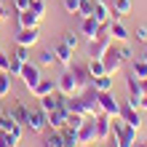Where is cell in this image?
Returning a JSON list of instances; mask_svg holds the SVG:
<instances>
[{"instance_id": "1", "label": "cell", "mask_w": 147, "mask_h": 147, "mask_svg": "<svg viewBox=\"0 0 147 147\" xmlns=\"http://www.w3.org/2000/svg\"><path fill=\"white\" fill-rule=\"evenodd\" d=\"M110 139H115L118 147H134L136 142H139V128L123 123L120 118L118 120L112 118V134H110Z\"/></svg>"}, {"instance_id": "2", "label": "cell", "mask_w": 147, "mask_h": 147, "mask_svg": "<svg viewBox=\"0 0 147 147\" xmlns=\"http://www.w3.org/2000/svg\"><path fill=\"white\" fill-rule=\"evenodd\" d=\"M78 99H80V105H83V115H99V91L94 88V86H88V88H83L80 94H78Z\"/></svg>"}, {"instance_id": "3", "label": "cell", "mask_w": 147, "mask_h": 147, "mask_svg": "<svg viewBox=\"0 0 147 147\" xmlns=\"http://www.w3.org/2000/svg\"><path fill=\"white\" fill-rule=\"evenodd\" d=\"M67 70L72 72V78H75V83H78V94H80L83 88H88L91 86V72H88V62H72Z\"/></svg>"}, {"instance_id": "4", "label": "cell", "mask_w": 147, "mask_h": 147, "mask_svg": "<svg viewBox=\"0 0 147 147\" xmlns=\"http://www.w3.org/2000/svg\"><path fill=\"white\" fill-rule=\"evenodd\" d=\"M0 131H3V134H8L16 144H19V142H22V134H24V126H19V123H16L11 112H0Z\"/></svg>"}, {"instance_id": "5", "label": "cell", "mask_w": 147, "mask_h": 147, "mask_svg": "<svg viewBox=\"0 0 147 147\" xmlns=\"http://www.w3.org/2000/svg\"><path fill=\"white\" fill-rule=\"evenodd\" d=\"M110 46H112V38L107 35V30H102L94 40H88V59H102Z\"/></svg>"}, {"instance_id": "6", "label": "cell", "mask_w": 147, "mask_h": 147, "mask_svg": "<svg viewBox=\"0 0 147 147\" xmlns=\"http://www.w3.org/2000/svg\"><path fill=\"white\" fill-rule=\"evenodd\" d=\"M102 64H105V72H107V75H115L120 67H123V59H120L118 43H112V46L105 51V56H102Z\"/></svg>"}, {"instance_id": "7", "label": "cell", "mask_w": 147, "mask_h": 147, "mask_svg": "<svg viewBox=\"0 0 147 147\" xmlns=\"http://www.w3.org/2000/svg\"><path fill=\"white\" fill-rule=\"evenodd\" d=\"M19 78L24 80V86H27V91H32L38 86V80H40V64L38 62H24V67H22V72H19Z\"/></svg>"}, {"instance_id": "8", "label": "cell", "mask_w": 147, "mask_h": 147, "mask_svg": "<svg viewBox=\"0 0 147 147\" xmlns=\"http://www.w3.org/2000/svg\"><path fill=\"white\" fill-rule=\"evenodd\" d=\"M94 131H96V142H107L112 134V118L105 115V112L94 115Z\"/></svg>"}, {"instance_id": "9", "label": "cell", "mask_w": 147, "mask_h": 147, "mask_svg": "<svg viewBox=\"0 0 147 147\" xmlns=\"http://www.w3.org/2000/svg\"><path fill=\"white\" fill-rule=\"evenodd\" d=\"M99 110L110 118H118L120 115V102L112 96V91H99Z\"/></svg>"}, {"instance_id": "10", "label": "cell", "mask_w": 147, "mask_h": 147, "mask_svg": "<svg viewBox=\"0 0 147 147\" xmlns=\"http://www.w3.org/2000/svg\"><path fill=\"white\" fill-rule=\"evenodd\" d=\"M16 46H24V48H32V46H38L40 43V30L38 27H24L16 32Z\"/></svg>"}, {"instance_id": "11", "label": "cell", "mask_w": 147, "mask_h": 147, "mask_svg": "<svg viewBox=\"0 0 147 147\" xmlns=\"http://www.w3.org/2000/svg\"><path fill=\"white\" fill-rule=\"evenodd\" d=\"M105 30H107V35L112 38V43H126L128 38V30H126V24L123 22H118V19H110L107 24H105Z\"/></svg>"}, {"instance_id": "12", "label": "cell", "mask_w": 147, "mask_h": 147, "mask_svg": "<svg viewBox=\"0 0 147 147\" xmlns=\"http://www.w3.org/2000/svg\"><path fill=\"white\" fill-rule=\"evenodd\" d=\"M27 128L30 131H35V134H40V131H46L48 128V118H46V110H30V118H27Z\"/></svg>"}, {"instance_id": "13", "label": "cell", "mask_w": 147, "mask_h": 147, "mask_svg": "<svg viewBox=\"0 0 147 147\" xmlns=\"http://www.w3.org/2000/svg\"><path fill=\"white\" fill-rule=\"evenodd\" d=\"M56 91L59 94H64V96H75L78 94V83H75V78L70 70H64L62 75H59V80H56Z\"/></svg>"}, {"instance_id": "14", "label": "cell", "mask_w": 147, "mask_h": 147, "mask_svg": "<svg viewBox=\"0 0 147 147\" xmlns=\"http://www.w3.org/2000/svg\"><path fill=\"white\" fill-rule=\"evenodd\" d=\"M78 142H80V147H88L91 142H96V131H94V118L91 115L83 120L80 128H78Z\"/></svg>"}, {"instance_id": "15", "label": "cell", "mask_w": 147, "mask_h": 147, "mask_svg": "<svg viewBox=\"0 0 147 147\" xmlns=\"http://www.w3.org/2000/svg\"><path fill=\"white\" fill-rule=\"evenodd\" d=\"M123 123L134 126V128H142V115H139V107H131V105H120V115H118Z\"/></svg>"}, {"instance_id": "16", "label": "cell", "mask_w": 147, "mask_h": 147, "mask_svg": "<svg viewBox=\"0 0 147 147\" xmlns=\"http://www.w3.org/2000/svg\"><path fill=\"white\" fill-rule=\"evenodd\" d=\"M54 56H56V64H62L64 70L75 62V51L67 46V43H56V46H54Z\"/></svg>"}, {"instance_id": "17", "label": "cell", "mask_w": 147, "mask_h": 147, "mask_svg": "<svg viewBox=\"0 0 147 147\" xmlns=\"http://www.w3.org/2000/svg\"><path fill=\"white\" fill-rule=\"evenodd\" d=\"M94 19H96L102 27L112 19V8H110V0H94Z\"/></svg>"}, {"instance_id": "18", "label": "cell", "mask_w": 147, "mask_h": 147, "mask_svg": "<svg viewBox=\"0 0 147 147\" xmlns=\"http://www.w3.org/2000/svg\"><path fill=\"white\" fill-rule=\"evenodd\" d=\"M80 22H83V24H80V35H86V40H94L102 30H105L96 19H94V16H86V19H80Z\"/></svg>"}, {"instance_id": "19", "label": "cell", "mask_w": 147, "mask_h": 147, "mask_svg": "<svg viewBox=\"0 0 147 147\" xmlns=\"http://www.w3.org/2000/svg\"><path fill=\"white\" fill-rule=\"evenodd\" d=\"M46 118H48V128H64L67 126V110H51V112H46Z\"/></svg>"}, {"instance_id": "20", "label": "cell", "mask_w": 147, "mask_h": 147, "mask_svg": "<svg viewBox=\"0 0 147 147\" xmlns=\"http://www.w3.org/2000/svg\"><path fill=\"white\" fill-rule=\"evenodd\" d=\"M16 24H19V30H24V27H38L40 19L30 11V8H24V11H16Z\"/></svg>"}, {"instance_id": "21", "label": "cell", "mask_w": 147, "mask_h": 147, "mask_svg": "<svg viewBox=\"0 0 147 147\" xmlns=\"http://www.w3.org/2000/svg\"><path fill=\"white\" fill-rule=\"evenodd\" d=\"M110 8H112V19H123V16L131 13V0H110Z\"/></svg>"}, {"instance_id": "22", "label": "cell", "mask_w": 147, "mask_h": 147, "mask_svg": "<svg viewBox=\"0 0 147 147\" xmlns=\"http://www.w3.org/2000/svg\"><path fill=\"white\" fill-rule=\"evenodd\" d=\"M54 91H56V83L51 80V78H40V80H38V86L32 88L35 99H40V96H48V94H54Z\"/></svg>"}, {"instance_id": "23", "label": "cell", "mask_w": 147, "mask_h": 147, "mask_svg": "<svg viewBox=\"0 0 147 147\" xmlns=\"http://www.w3.org/2000/svg\"><path fill=\"white\" fill-rule=\"evenodd\" d=\"M11 115H13V120H16L19 126L27 128V118H30V107H27V105H16V107L11 110Z\"/></svg>"}, {"instance_id": "24", "label": "cell", "mask_w": 147, "mask_h": 147, "mask_svg": "<svg viewBox=\"0 0 147 147\" xmlns=\"http://www.w3.org/2000/svg\"><path fill=\"white\" fill-rule=\"evenodd\" d=\"M43 147H64V139H62V131L51 128V134L43 136Z\"/></svg>"}, {"instance_id": "25", "label": "cell", "mask_w": 147, "mask_h": 147, "mask_svg": "<svg viewBox=\"0 0 147 147\" xmlns=\"http://www.w3.org/2000/svg\"><path fill=\"white\" fill-rule=\"evenodd\" d=\"M62 131V139H64V147H80V142H78V131L70 126H64V128H59Z\"/></svg>"}, {"instance_id": "26", "label": "cell", "mask_w": 147, "mask_h": 147, "mask_svg": "<svg viewBox=\"0 0 147 147\" xmlns=\"http://www.w3.org/2000/svg\"><path fill=\"white\" fill-rule=\"evenodd\" d=\"M56 102H59V91L48 94V96H40V99H38V107L46 110V112H51V110H56Z\"/></svg>"}, {"instance_id": "27", "label": "cell", "mask_w": 147, "mask_h": 147, "mask_svg": "<svg viewBox=\"0 0 147 147\" xmlns=\"http://www.w3.org/2000/svg\"><path fill=\"white\" fill-rule=\"evenodd\" d=\"M11 86H13V75L11 72H0V99H5L11 94Z\"/></svg>"}, {"instance_id": "28", "label": "cell", "mask_w": 147, "mask_h": 147, "mask_svg": "<svg viewBox=\"0 0 147 147\" xmlns=\"http://www.w3.org/2000/svg\"><path fill=\"white\" fill-rule=\"evenodd\" d=\"M91 86L96 91H112V75H99V78H94Z\"/></svg>"}, {"instance_id": "29", "label": "cell", "mask_w": 147, "mask_h": 147, "mask_svg": "<svg viewBox=\"0 0 147 147\" xmlns=\"http://www.w3.org/2000/svg\"><path fill=\"white\" fill-rule=\"evenodd\" d=\"M131 72L139 78V80H142V78H147V62H144V59H139V56H134V59H131Z\"/></svg>"}, {"instance_id": "30", "label": "cell", "mask_w": 147, "mask_h": 147, "mask_svg": "<svg viewBox=\"0 0 147 147\" xmlns=\"http://www.w3.org/2000/svg\"><path fill=\"white\" fill-rule=\"evenodd\" d=\"M35 62L40 64V67H48V64H54L56 62V56H54V48H43L40 54H38V59Z\"/></svg>"}, {"instance_id": "31", "label": "cell", "mask_w": 147, "mask_h": 147, "mask_svg": "<svg viewBox=\"0 0 147 147\" xmlns=\"http://www.w3.org/2000/svg\"><path fill=\"white\" fill-rule=\"evenodd\" d=\"M75 16H78V19H86V16H94V0H80V5H78Z\"/></svg>"}, {"instance_id": "32", "label": "cell", "mask_w": 147, "mask_h": 147, "mask_svg": "<svg viewBox=\"0 0 147 147\" xmlns=\"http://www.w3.org/2000/svg\"><path fill=\"white\" fill-rule=\"evenodd\" d=\"M126 86H128V94H134V96H142V83H139V78H136L134 72L128 75V80H126Z\"/></svg>"}, {"instance_id": "33", "label": "cell", "mask_w": 147, "mask_h": 147, "mask_svg": "<svg viewBox=\"0 0 147 147\" xmlns=\"http://www.w3.org/2000/svg\"><path fill=\"white\" fill-rule=\"evenodd\" d=\"M86 118H88V115H80V112H67V126L78 131V128L83 126V120H86Z\"/></svg>"}, {"instance_id": "34", "label": "cell", "mask_w": 147, "mask_h": 147, "mask_svg": "<svg viewBox=\"0 0 147 147\" xmlns=\"http://www.w3.org/2000/svg\"><path fill=\"white\" fill-rule=\"evenodd\" d=\"M88 72H91V78L107 75V72H105V64H102V59H88Z\"/></svg>"}, {"instance_id": "35", "label": "cell", "mask_w": 147, "mask_h": 147, "mask_svg": "<svg viewBox=\"0 0 147 147\" xmlns=\"http://www.w3.org/2000/svg\"><path fill=\"white\" fill-rule=\"evenodd\" d=\"M30 11L35 13L40 22L46 19V3H43V0H30Z\"/></svg>"}, {"instance_id": "36", "label": "cell", "mask_w": 147, "mask_h": 147, "mask_svg": "<svg viewBox=\"0 0 147 147\" xmlns=\"http://www.w3.org/2000/svg\"><path fill=\"white\" fill-rule=\"evenodd\" d=\"M22 67H24V62H22L19 56H13V54H11V59H8V72H11L13 78H19V72H22Z\"/></svg>"}, {"instance_id": "37", "label": "cell", "mask_w": 147, "mask_h": 147, "mask_svg": "<svg viewBox=\"0 0 147 147\" xmlns=\"http://www.w3.org/2000/svg\"><path fill=\"white\" fill-rule=\"evenodd\" d=\"M62 43H67V46H70V48L75 51V48H78V43H80V40H78V32L67 30V32H64V38H62Z\"/></svg>"}, {"instance_id": "38", "label": "cell", "mask_w": 147, "mask_h": 147, "mask_svg": "<svg viewBox=\"0 0 147 147\" xmlns=\"http://www.w3.org/2000/svg\"><path fill=\"white\" fill-rule=\"evenodd\" d=\"M118 51H120V59H123V62H131V59H134L131 48H128L126 43H118Z\"/></svg>"}, {"instance_id": "39", "label": "cell", "mask_w": 147, "mask_h": 147, "mask_svg": "<svg viewBox=\"0 0 147 147\" xmlns=\"http://www.w3.org/2000/svg\"><path fill=\"white\" fill-rule=\"evenodd\" d=\"M8 59H11V54L0 51V72H8Z\"/></svg>"}, {"instance_id": "40", "label": "cell", "mask_w": 147, "mask_h": 147, "mask_svg": "<svg viewBox=\"0 0 147 147\" xmlns=\"http://www.w3.org/2000/svg\"><path fill=\"white\" fill-rule=\"evenodd\" d=\"M78 5H80V0H64V11H67V13H75Z\"/></svg>"}, {"instance_id": "41", "label": "cell", "mask_w": 147, "mask_h": 147, "mask_svg": "<svg viewBox=\"0 0 147 147\" xmlns=\"http://www.w3.org/2000/svg\"><path fill=\"white\" fill-rule=\"evenodd\" d=\"M0 147H19V144H16L8 134H0Z\"/></svg>"}, {"instance_id": "42", "label": "cell", "mask_w": 147, "mask_h": 147, "mask_svg": "<svg viewBox=\"0 0 147 147\" xmlns=\"http://www.w3.org/2000/svg\"><path fill=\"white\" fill-rule=\"evenodd\" d=\"M134 38L139 40V43H147V27H136V32H134Z\"/></svg>"}, {"instance_id": "43", "label": "cell", "mask_w": 147, "mask_h": 147, "mask_svg": "<svg viewBox=\"0 0 147 147\" xmlns=\"http://www.w3.org/2000/svg\"><path fill=\"white\" fill-rule=\"evenodd\" d=\"M13 11H24V8H30V0H11Z\"/></svg>"}, {"instance_id": "44", "label": "cell", "mask_w": 147, "mask_h": 147, "mask_svg": "<svg viewBox=\"0 0 147 147\" xmlns=\"http://www.w3.org/2000/svg\"><path fill=\"white\" fill-rule=\"evenodd\" d=\"M0 16H3V19H5V16H11V13H8V5H5V0H0Z\"/></svg>"}, {"instance_id": "45", "label": "cell", "mask_w": 147, "mask_h": 147, "mask_svg": "<svg viewBox=\"0 0 147 147\" xmlns=\"http://www.w3.org/2000/svg\"><path fill=\"white\" fill-rule=\"evenodd\" d=\"M139 110L147 112V94H142V102H139Z\"/></svg>"}, {"instance_id": "46", "label": "cell", "mask_w": 147, "mask_h": 147, "mask_svg": "<svg viewBox=\"0 0 147 147\" xmlns=\"http://www.w3.org/2000/svg\"><path fill=\"white\" fill-rule=\"evenodd\" d=\"M105 147H118V142H115V139H107V144H105Z\"/></svg>"}, {"instance_id": "47", "label": "cell", "mask_w": 147, "mask_h": 147, "mask_svg": "<svg viewBox=\"0 0 147 147\" xmlns=\"http://www.w3.org/2000/svg\"><path fill=\"white\" fill-rule=\"evenodd\" d=\"M88 147H105V144H102V142H91Z\"/></svg>"}, {"instance_id": "48", "label": "cell", "mask_w": 147, "mask_h": 147, "mask_svg": "<svg viewBox=\"0 0 147 147\" xmlns=\"http://www.w3.org/2000/svg\"><path fill=\"white\" fill-rule=\"evenodd\" d=\"M139 59H144V62H147V48H144V54H142V56H139Z\"/></svg>"}, {"instance_id": "49", "label": "cell", "mask_w": 147, "mask_h": 147, "mask_svg": "<svg viewBox=\"0 0 147 147\" xmlns=\"http://www.w3.org/2000/svg\"><path fill=\"white\" fill-rule=\"evenodd\" d=\"M134 147H144V142H139V144H134Z\"/></svg>"}, {"instance_id": "50", "label": "cell", "mask_w": 147, "mask_h": 147, "mask_svg": "<svg viewBox=\"0 0 147 147\" xmlns=\"http://www.w3.org/2000/svg\"><path fill=\"white\" fill-rule=\"evenodd\" d=\"M144 147H147V139H144Z\"/></svg>"}, {"instance_id": "51", "label": "cell", "mask_w": 147, "mask_h": 147, "mask_svg": "<svg viewBox=\"0 0 147 147\" xmlns=\"http://www.w3.org/2000/svg\"><path fill=\"white\" fill-rule=\"evenodd\" d=\"M0 22H3V16H0Z\"/></svg>"}, {"instance_id": "52", "label": "cell", "mask_w": 147, "mask_h": 147, "mask_svg": "<svg viewBox=\"0 0 147 147\" xmlns=\"http://www.w3.org/2000/svg\"><path fill=\"white\" fill-rule=\"evenodd\" d=\"M5 3H8V0H5Z\"/></svg>"}, {"instance_id": "53", "label": "cell", "mask_w": 147, "mask_h": 147, "mask_svg": "<svg viewBox=\"0 0 147 147\" xmlns=\"http://www.w3.org/2000/svg\"><path fill=\"white\" fill-rule=\"evenodd\" d=\"M0 112H3V110H0Z\"/></svg>"}]
</instances>
